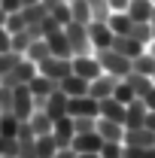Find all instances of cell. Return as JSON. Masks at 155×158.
<instances>
[{"mask_svg": "<svg viewBox=\"0 0 155 158\" xmlns=\"http://www.w3.org/2000/svg\"><path fill=\"white\" fill-rule=\"evenodd\" d=\"M94 58L100 61L103 73H113L116 79H125L128 73H131V58H125V55L116 52L113 46H107V49H94Z\"/></svg>", "mask_w": 155, "mask_h": 158, "instance_id": "cell-1", "label": "cell"}, {"mask_svg": "<svg viewBox=\"0 0 155 158\" xmlns=\"http://www.w3.org/2000/svg\"><path fill=\"white\" fill-rule=\"evenodd\" d=\"M64 34H67V40H70L73 58H76V55H94V46H91V40H88V24L70 21V24H64Z\"/></svg>", "mask_w": 155, "mask_h": 158, "instance_id": "cell-2", "label": "cell"}, {"mask_svg": "<svg viewBox=\"0 0 155 158\" xmlns=\"http://www.w3.org/2000/svg\"><path fill=\"white\" fill-rule=\"evenodd\" d=\"M37 73H40V70H37V64H34V61H27L24 55H21V61H19V64H15L9 73H3V76H0V85H6V88L27 85V82L37 76Z\"/></svg>", "mask_w": 155, "mask_h": 158, "instance_id": "cell-3", "label": "cell"}, {"mask_svg": "<svg viewBox=\"0 0 155 158\" xmlns=\"http://www.w3.org/2000/svg\"><path fill=\"white\" fill-rule=\"evenodd\" d=\"M37 70L43 73V76L55 79V82H61L64 76H70L73 73V58H58V55H49L46 61H40Z\"/></svg>", "mask_w": 155, "mask_h": 158, "instance_id": "cell-4", "label": "cell"}, {"mask_svg": "<svg viewBox=\"0 0 155 158\" xmlns=\"http://www.w3.org/2000/svg\"><path fill=\"white\" fill-rule=\"evenodd\" d=\"M12 116L19 122H27L34 116V94L27 85H15L12 88Z\"/></svg>", "mask_w": 155, "mask_h": 158, "instance_id": "cell-5", "label": "cell"}, {"mask_svg": "<svg viewBox=\"0 0 155 158\" xmlns=\"http://www.w3.org/2000/svg\"><path fill=\"white\" fill-rule=\"evenodd\" d=\"M67 116H100V100H94L91 94L70 98V103H67Z\"/></svg>", "mask_w": 155, "mask_h": 158, "instance_id": "cell-6", "label": "cell"}, {"mask_svg": "<svg viewBox=\"0 0 155 158\" xmlns=\"http://www.w3.org/2000/svg\"><path fill=\"white\" fill-rule=\"evenodd\" d=\"M73 73L91 82V79H97L103 73V67H100V61H97L94 55H76V58H73Z\"/></svg>", "mask_w": 155, "mask_h": 158, "instance_id": "cell-7", "label": "cell"}, {"mask_svg": "<svg viewBox=\"0 0 155 158\" xmlns=\"http://www.w3.org/2000/svg\"><path fill=\"white\" fill-rule=\"evenodd\" d=\"M116 82H119V79L113 76V73H100L97 79H91V82H88V94H91L94 100L113 98V91H116Z\"/></svg>", "mask_w": 155, "mask_h": 158, "instance_id": "cell-8", "label": "cell"}, {"mask_svg": "<svg viewBox=\"0 0 155 158\" xmlns=\"http://www.w3.org/2000/svg\"><path fill=\"white\" fill-rule=\"evenodd\" d=\"M52 137H55V143H58V149L70 146V143H73V137H76V128H73V116L58 118V122L52 125Z\"/></svg>", "mask_w": 155, "mask_h": 158, "instance_id": "cell-9", "label": "cell"}, {"mask_svg": "<svg viewBox=\"0 0 155 158\" xmlns=\"http://www.w3.org/2000/svg\"><path fill=\"white\" fill-rule=\"evenodd\" d=\"M67 103H70V98H67L61 88H55V91L46 98V116L52 118V122L64 118V116H67Z\"/></svg>", "mask_w": 155, "mask_h": 158, "instance_id": "cell-10", "label": "cell"}, {"mask_svg": "<svg viewBox=\"0 0 155 158\" xmlns=\"http://www.w3.org/2000/svg\"><path fill=\"white\" fill-rule=\"evenodd\" d=\"M113 31H110V24L107 21H91L88 24V40H91V46L94 49H107V46H113Z\"/></svg>", "mask_w": 155, "mask_h": 158, "instance_id": "cell-11", "label": "cell"}, {"mask_svg": "<svg viewBox=\"0 0 155 158\" xmlns=\"http://www.w3.org/2000/svg\"><path fill=\"white\" fill-rule=\"evenodd\" d=\"M146 113H149V106L143 103V98H134L128 106H125V128H143Z\"/></svg>", "mask_w": 155, "mask_h": 158, "instance_id": "cell-12", "label": "cell"}, {"mask_svg": "<svg viewBox=\"0 0 155 158\" xmlns=\"http://www.w3.org/2000/svg\"><path fill=\"white\" fill-rule=\"evenodd\" d=\"M113 49L122 52L125 58H131V61H134L140 52H146V46H143V43H137L131 34H116V37H113Z\"/></svg>", "mask_w": 155, "mask_h": 158, "instance_id": "cell-13", "label": "cell"}, {"mask_svg": "<svg viewBox=\"0 0 155 158\" xmlns=\"http://www.w3.org/2000/svg\"><path fill=\"white\" fill-rule=\"evenodd\" d=\"M125 146H155V131H149L146 125L143 128H125Z\"/></svg>", "mask_w": 155, "mask_h": 158, "instance_id": "cell-14", "label": "cell"}, {"mask_svg": "<svg viewBox=\"0 0 155 158\" xmlns=\"http://www.w3.org/2000/svg\"><path fill=\"white\" fill-rule=\"evenodd\" d=\"M70 146H73V152H100L103 137L97 134V128H94V131H88V134H76Z\"/></svg>", "mask_w": 155, "mask_h": 158, "instance_id": "cell-15", "label": "cell"}, {"mask_svg": "<svg viewBox=\"0 0 155 158\" xmlns=\"http://www.w3.org/2000/svg\"><path fill=\"white\" fill-rule=\"evenodd\" d=\"M46 43H49V52H52V55H58V58H73V52H70V40H67V34H64V27L52 31V34L46 37Z\"/></svg>", "mask_w": 155, "mask_h": 158, "instance_id": "cell-16", "label": "cell"}, {"mask_svg": "<svg viewBox=\"0 0 155 158\" xmlns=\"http://www.w3.org/2000/svg\"><path fill=\"white\" fill-rule=\"evenodd\" d=\"M58 88L67 94V98H79V94H88V79L70 73V76H64V79L58 82Z\"/></svg>", "mask_w": 155, "mask_h": 158, "instance_id": "cell-17", "label": "cell"}, {"mask_svg": "<svg viewBox=\"0 0 155 158\" xmlns=\"http://www.w3.org/2000/svg\"><path fill=\"white\" fill-rule=\"evenodd\" d=\"M97 134L103 140H119L122 143V137H125V125L122 122H113V118H103V116H97Z\"/></svg>", "mask_w": 155, "mask_h": 158, "instance_id": "cell-18", "label": "cell"}, {"mask_svg": "<svg viewBox=\"0 0 155 158\" xmlns=\"http://www.w3.org/2000/svg\"><path fill=\"white\" fill-rule=\"evenodd\" d=\"M27 88H31V94H34V98H49V94L58 88V82H55V79H49V76H43V73H37V76L27 82Z\"/></svg>", "mask_w": 155, "mask_h": 158, "instance_id": "cell-19", "label": "cell"}, {"mask_svg": "<svg viewBox=\"0 0 155 158\" xmlns=\"http://www.w3.org/2000/svg\"><path fill=\"white\" fill-rule=\"evenodd\" d=\"M100 116L125 125V103H122V100H116V98H103V100H100Z\"/></svg>", "mask_w": 155, "mask_h": 158, "instance_id": "cell-20", "label": "cell"}, {"mask_svg": "<svg viewBox=\"0 0 155 158\" xmlns=\"http://www.w3.org/2000/svg\"><path fill=\"white\" fill-rule=\"evenodd\" d=\"M152 9H155L152 0H131V3H128V15L134 21H149Z\"/></svg>", "mask_w": 155, "mask_h": 158, "instance_id": "cell-21", "label": "cell"}, {"mask_svg": "<svg viewBox=\"0 0 155 158\" xmlns=\"http://www.w3.org/2000/svg\"><path fill=\"white\" fill-rule=\"evenodd\" d=\"M27 125L34 128L37 137H43V134H52V125H55V122L46 116V110H34V116L27 118Z\"/></svg>", "mask_w": 155, "mask_h": 158, "instance_id": "cell-22", "label": "cell"}, {"mask_svg": "<svg viewBox=\"0 0 155 158\" xmlns=\"http://www.w3.org/2000/svg\"><path fill=\"white\" fill-rule=\"evenodd\" d=\"M107 24H110V31H113V34H131V27H134V19H131L128 12H110Z\"/></svg>", "mask_w": 155, "mask_h": 158, "instance_id": "cell-23", "label": "cell"}, {"mask_svg": "<svg viewBox=\"0 0 155 158\" xmlns=\"http://www.w3.org/2000/svg\"><path fill=\"white\" fill-rule=\"evenodd\" d=\"M128 85H131V88H134V94L137 98H143V94H146V91H149V88H152L155 82H152V76H146V73H137V70H131V73H128Z\"/></svg>", "mask_w": 155, "mask_h": 158, "instance_id": "cell-24", "label": "cell"}, {"mask_svg": "<svg viewBox=\"0 0 155 158\" xmlns=\"http://www.w3.org/2000/svg\"><path fill=\"white\" fill-rule=\"evenodd\" d=\"M131 70L137 73H146V76H155V55L146 49V52H140L134 61H131Z\"/></svg>", "mask_w": 155, "mask_h": 158, "instance_id": "cell-25", "label": "cell"}, {"mask_svg": "<svg viewBox=\"0 0 155 158\" xmlns=\"http://www.w3.org/2000/svg\"><path fill=\"white\" fill-rule=\"evenodd\" d=\"M70 19L79 24H91V6L88 0H70Z\"/></svg>", "mask_w": 155, "mask_h": 158, "instance_id": "cell-26", "label": "cell"}, {"mask_svg": "<svg viewBox=\"0 0 155 158\" xmlns=\"http://www.w3.org/2000/svg\"><path fill=\"white\" fill-rule=\"evenodd\" d=\"M49 55H52V52H49V43H46V37H43V40H34V43L27 46V52H24V58H27V61H34V64L46 61Z\"/></svg>", "mask_w": 155, "mask_h": 158, "instance_id": "cell-27", "label": "cell"}, {"mask_svg": "<svg viewBox=\"0 0 155 158\" xmlns=\"http://www.w3.org/2000/svg\"><path fill=\"white\" fill-rule=\"evenodd\" d=\"M34 143H37V155H40V158H55L58 143H55V137H52V134H43V137H37Z\"/></svg>", "mask_w": 155, "mask_h": 158, "instance_id": "cell-28", "label": "cell"}, {"mask_svg": "<svg viewBox=\"0 0 155 158\" xmlns=\"http://www.w3.org/2000/svg\"><path fill=\"white\" fill-rule=\"evenodd\" d=\"M31 43H34V37H31V34H27V27H24V31H19V34H12V37H9V49H12V52H19V55H24Z\"/></svg>", "mask_w": 155, "mask_h": 158, "instance_id": "cell-29", "label": "cell"}, {"mask_svg": "<svg viewBox=\"0 0 155 158\" xmlns=\"http://www.w3.org/2000/svg\"><path fill=\"white\" fill-rule=\"evenodd\" d=\"M19 118L12 116V113H0V134L3 137H19Z\"/></svg>", "mask_w": 155, "mask_h": 158, "instance_id": "cell-30", "label": "cell"}, {"mask_svg": "<svg viewBox=\"0 0 155 158\" xmlns=\"http://www.w3.org/2000/svg\"><path fill=\"white\" fill-rule=\"evenodd\" d=\"M131 37L149 49V43H152V27H149V21H134V27H131Z\"/></svg>", "mask_w": 155, "mask_h": 158, "instance_id": "cell-31", "label": "cell"}, {"mask_svg": "<svg viewBox=\"0 0 155 158\" xmlns=\"http://www.w3.org/2000/svg\"><path fill=\"white\" fill-rule=\"evenodd\" d=\"M21 15H24L27 24H40L49 12H46V6H43V3H34V6H21Z\"/></svg>", "mask_w": 155, "mask_h": 158, "instance_id": "cell-32", "label": "cell"}, {"mask_svg": "<svg viewBox=\"0 0 155 158\" xmlns=\"http://www.w3.org/2000/svg\"><path fill=\"white\" fill-rule=\"evenodd\" d=\"M88 6H91V21H107L110 19V0H88Z\"/></svg>", "mask_w": 155, "mask_h": 158, "instance_id": "cell-33", "label": "cell"}, {"mask_svg": "<svg viewBox=\"0 0 155 158\" xmlns=\"http://www.w3.org/2000/svg\"><path fill=\"white\" fill-rule=\"evenodd\" d=\"M100 158H125V143H119V140H103Z\"/></svg>", "mask_w": 155, "mask_h": 158, "instance_id": "cell-34", "label": "cell"}, {"mask_svg": "<svg viewBox=\"0 0 155 158\" xmlns=\"http://www.w3.org/2000/svg\"><path fill=\"white\" fill-rule=\"evenodd\" d=\"M113 98H116V100H122V103L128 106V103H131L137 94H134V88L128 85V79H119V82H116V91H113Z\"/></svg>", "mask_w": 155, "mask_h": 158, "instance_id": "cell-35", "label": "cell"}, {"mask_svg": "<svg viewBox=\"0 0 155 158\" xmlns=\"http://www.w3.org/2000/svg\"><path fill=\"white\" fill-rule=\"evenodd\" d=\"M3 24H6V31H9V34H19V31L27 27V21H24V15H21V9H19V12H9Z\"/></svg>", "mask_w": 155, "mask_h": 158, "instance_id": "cell-36", "label": "cell"}, {"mask_svg": "<svg viewBox=\"0 0 155 158\" xmlns=\"http://www.w3.org/2000/svg\"><path fill=\"white\" fill-rule=\"evenodd\" d=\"M97 125V116H73V128H76V134H88V131H94Z\"/></svg>", "mask_w": 155, "mask_h": 158, "instance_id": "cell-37", "label": "cell"}, {"mask_svg": "<svg viewBox=\"0 0 155 158\" xmlns=\"http://www.w3.org/2000/svg\"><path fill=\"white\" fill-rule=\"evenodd\" d=\"M19 61H21L19 52H0V76H3V73H9Z\"/></svg>", "mask_w": 155, "mask_h": 158, "instance_id": "cell-38", "label": "cell"}, {"mask_svg": "<svg viewBox=\"0 0 155 158\" xmlns=\"http://www.w3.org/2000/svg\"><path fill=\"white\" fill-rule=\"evenodd\" d=\"M37 137H31V140H19V155L15 158H40L37 155V143H34Z\"/></svg>", "mask_w": 155, "mask_h": 158, "instance_id": "cell-39", "label": "cell"}, {"mask_svg": "<svg viewBox=\"0 0 155 158\" xmlns=\"http://www.w3.org/2000/svg\"><path fill=\"white\" fill-rule=\"evenodd\" d=\"M0 155H19V137H3L0 134Z\"/></svg>", "mask_w": 155, "mask_h": 158, "instance_id": "cell-40", "label": "cell"}, {"mask_svg": "<svg viewBox=\"0 0 155 158\" xmlns=\"http://www.w3.org/2000/svg\"><path fill=\"white\" fill-rule=\"evenodd\" d=\"M49 15H52V19L58 21L61 27H64V24H70V21H73V19H70V3H61L58 9H55V12H49Z\"/></svg>", "mask_w": 155, "mask_h": 158, "instance_id": "cell-41", "label": "cell"}, {"mask_svg": "<svg viewBox=\"0 0 155 158\" xmlns=\"http://www.w3.org/2000/svg\"><path fill=\"white\" fill-rule=\"evenodd\" d=\"M0 113H12V88L0 85Z\"/></svg>", "mask_w": 155, "mask_h": 158, "instance_id": "cell-42", "label": "cell"}, {"mask_svg": "<svg viewBox=\"0 0 155 158\" xmlns=\"http://www.w3.org/2000/svg\"><path fill=\"white\" fill-rule=\"evenodd\" d=\"M58 27H61V24L52 19V15H46V19L40 21V31H43V37H49V34H52V31H58Z\"/></svg>", "mask_w": 155, "mask_h": 158, "instance_id": "cell-43", "label": "cell"}, {"mask_svg": "<svg viewBox=\"0 0 155 158\" xmlns=\"http://www.w3.org/2000/svg\"><path fill=\"white\" fill-rule=\"evenodd\" d=\"M9 37H12V34L6 31V24H0V52H12V49H9Z\"/></svg>", "mask_w": 155, "mask_h": 158, "instance_id": "cell-44", "label": "cell"}, {"mask_svg": "<svg viewBox=\"0 0 155 158\" xmlns=\"http://www.w3.org/2000/svg\"><path fill=\"white\" fill-rule=\"evenodd\" d=\"M0 6H3V12L9 15V12H19L21 9V0H0Z\"/></svg>", "mask_w": 155, "mask_h": 158, "instance_id": "cell-45", "label": "cell"}, {"mask_svg": "<svg viewBox=\"0 0 155 158\" xmlns=\"http://www.w3.org/2000/svg\"><path fill=\"white\" fill-rule=\"evenodd\" d=\"M128 3L131 0H110V9L113 12H128Z\"/></svg>", "mask_w": 155, "mask_h": 158, "instance_id": "cell-46", "label": "cell"}, {"mask_svg": "<svg viewBox=\"0 0 155 158\" xmlns=\"http://www.w3.org/2000/svg\"><path fill=\"white\" fill-rule=\"evenodd\" d=\"M143 103H146L149 110H155V85L149 88V91H146V94H143Z\"/></svg>", "mask_w": 155, "mask_h": 158, "instance_id": "cell-47", "label": "cell"}, {"mask_svg": "<svg viewBox=\"0 0 155 158\" xmlns=\"http://www.w3.org/2000/svg\"><path fill=\"white\" fill-rule=\"evenodd\" d=\"M40 3L46 6V12H55V9H58L61 3H67V0H40Z\"/></svg>", "mask_w": 155, "mask_h": 158, "instance_id": "cell-48", "label": "cell"}, {"mask_svg": "<svg viewBox=\"0 0 155 158\" xmlns=\"http://www.w3.org/2000/svg\"><path fill=\"white\" fill-rule=\"evenodd\" d=\"M55 158H76V152H73V146H64V149L55 152Z\"/></svg>", "mask_w": 155, "mask_h": 158, "instance_id": "cell-49", "label": "cell"}, {"mask_svg": "<svg viewBox=\"0 0 155 158\" xmlns=\"http://www.w3.org/2000/svg\"><path fill=\"white\" fill-rule=\"evenodd\" d=\"M143 125H146L149 131H155V110H149V113H146V122H143Z\"/></svg>", "mask_w": 155, "mask_h": 158, "instance_id": "cell-50", "label": "cell"}, {"mask_svg": "<svg viewBox=\"0 0 155 158\" xmlns=\"http://www.w3.org/2000/svg\"><path fill=\"white\" fill-rule=\"evenodd\" d=\"M76 158H100V152H76Z\"/></svg>", "mask_w": 155, "mask_h": 158, "instance_id": "cell-51", "label": "cell"}, {"mask_svg": "<svg viewBox=\"0 0 155 158\" xmlns=\"http://www.w3.org/2000/svg\"><path fill=\"white\" fill-rule=\"evenodd\" d=\"M149 27H152V40H155V9H152V15H149Z\"/></svg>", "mask_w": 155, "mask_h": 158, "instance_id": "cell-52", "label": "cell"}, {"mask_svg": "<svg viewBox=\"0 0 155 158\" xmlns=\"http://www.w3.org/2000/svg\"><path fill=\"white\" fill-rule=\"evenodd\" d=\"M34 3H40V0H21V6H34Z\"/></svg>", "mask_w": 155, "mask_h": 158, "instance_id": "cell-53", "label": "cell"}, {"mask_svg": "<svg viewBox=\"0 0 155 158\" xmlns=\"http://www.w3.org/2000/svg\"><path fill=\"white\" fill-rule=\"evenodd\" d=\"M3 21H6V12H3V6H0V24H3Z\"/></svg>", "mask_w": 155, "mask_h": 158, "instance_id": "cell-54", "label": "cell"}, {"mask_svg": "<svg viewBox=\"0 0 155 158\" xmlns=\"http://www.w3.org/2000/svg\"><path fill=\"white\" fill-rule=\"evenodd\" d=\"M149 52H152V55H155V40H152V43H149Z\"/></svg>", "mask_w": 155, "mask_h": 158, "instance_id": "cell-55", "label": "cell"}, {"mask_svg": "<svg viewBox=\"0 0 155 158\" xmlns=\"http://www.w3.org/2000/svg\"><path fill=\"white\" fill-rule=\"evenodd\" d=\"M0 158H15V155H0Z\"/></svg>", "mask_w": 155, "mask_h": 158, "instance_id": "cell-56", "label": "cell"}, {"mask_svg": "<svg viewBox=\"0 0 155 158\" xmlns=\"http://www.w3.org/2000/svg\"><path fill=\"white\" fill-rule=\"evenodd\" d=\"M152 82H155V76H152Z\"/></svg>", "mask_w": 155, "mask_h": 158, "instance_id": "cell-57", "label": "cell"}, {"mask_svg": "<svg viewBox=\"0 0 155 158\" xmlns=\"http://www.w3.org/2000/svg\"><path fill=\"white\" fill-rule=\"evenodd\" d=\"M67 3H70V0H67Z\"/></svg>", "mask_w": 155, "mask_h": 158, "instance_id": "cell-58", "label": "cell"}, {"mask_svg": "<svg viewBox=\"0 0 155 158\" xmlns=\"http://www.w3.org/2000/svg\"><path fill=\"white\" fill-rule=\"evenodd\" d=\"M152 3H155V0H152Z\"/></svg>", "mask_w": 155, "mask_h": 158, "instance_id": "cell-59", "label": "cell"}]
</instances>
